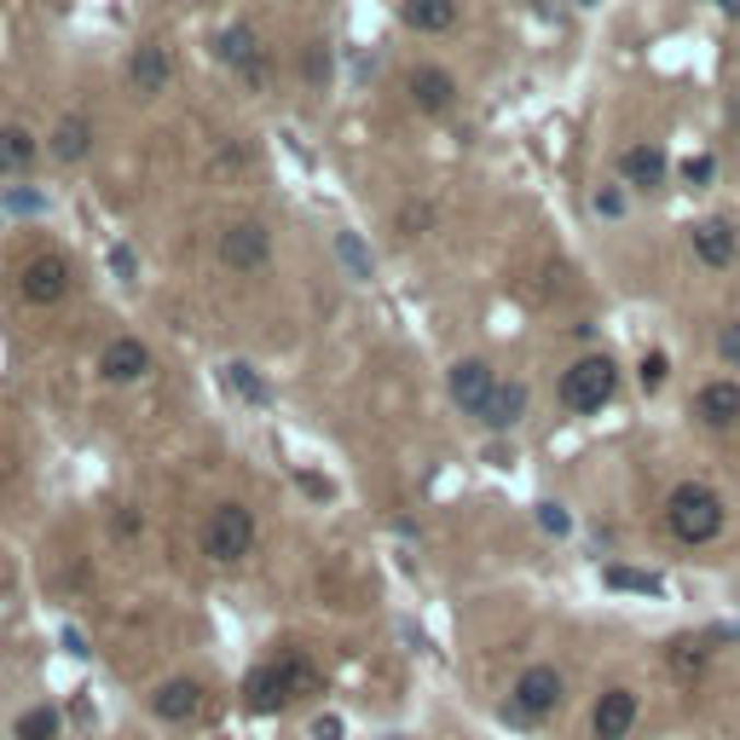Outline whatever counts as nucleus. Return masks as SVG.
<instances>
[{"label":"nucleus","mask_w":740,"mask_h":740,"mask_svg":"<svg viewBox=\"0 0 740 740\" xmlns=\"http://www.w3.org/2000/svg\"><path fill=\"white\" fill-rule=\"evenodd\" d=\"M220 261L232 266V273H261L266 261H273V232H266L261 220H238L220 232Z\"/></svg>","instance_id":"obj_6"},{"label":"nucleus","mask_w":740,"mask_h":740,"mask_svg":"<svg viewBox=\"0 0 740 740\" xmlns=\"http://www.w3.org/2000/svg\"><path fill=\"white\" fill-rule=\"evenodd\" d=\"M405 93H411V105L428 111V116H446L451 105H458V81H451V70H440V65H417L405 76Z\"/></svg>","instance_id":"obj_8"},{"label":"nucleus","mask_w":740,"mask_h":740,"mask_svg":"<svg viewBox=\"0 0 740 740\" xmlns=\"http://www.w3.org/2000/svg\"><path fill=\"white\" fill-rule=\"evenodd\" d=\"M128 76H134V88H139V93H162V88H169V53H162L157 41H146V47H134V58H128Z\"/></svg>","instance_id":"obj_18"},{"label":"nucleus","mask_w":740,"mask_h":740,"mask_svg":"<svg viewBox=\"0 0 740 740\" xmlns=\"http://www.w3.org/2000/svg\"><path fill=\"white\" fill-rule=\"evenodd\" d=\"M151 712L162 717V724H192V717H203V683H192V677L162 683L151 694Z\"/></svg>","instance_id":"obj_15"},{"label":"nucleus","mask_w":740,"mask_h":740,"mask_svg":"<svg viewBox=\"0 0 740 740\" xmlns=\"http://www.w3.org/2000/svg\"><path fill=\"white\" fill-rule=\"evenodd\" d=\"M666 174H671V162H666V151L654 146V139H636V146L620 151V180L636 185V192H660Z\"/></svg>","instance_id":"obj_9"},{"label":"nucleus","mask_w":740,"mask_h":740,"mask_svg":"<svg viewBox=\"0 0 740 740\" xmlns=\"http://www.w3.org/2000/svg\"><path fill=\"white\" fill-rule=\"evenodd\" d=\"M729 111H735V122H740V88H735V99H729Z\"/></svg>","instance_id":"obj_36"},{"label":"nucleus","mask_w":740,"mask_h":740,"mask_svg":"<svg viewBox=\"0 0 740 740\" xmlns=\"http://www.w3.org/2000/svg\"><path fill=\"white\" fill-rule=\"evenodd\" d=\"M608 585L613 590H660V579H654V573H636V567H608Z\"/></svg>","instance_id":"obj_26"},{"label":"nucleus","mask_w":740,"mask_h":740,"mask_svg":"<svg viewBox=\"0 0 740 740\" xmlns=\"http://www.w3.org/2000/svg\"><path fill=\"white\" fill-rule=\"evenodd\" d=\"M636 694L631 689H608L602 701H596V712H590V735L596 740H625L631 729H636Z\"/></svg>","instance_id":"obj_10"},{"label":"nucleus","mask_w":740,"mask_h":740,"mask_svg":"<svg viewBox=\"0 0 740 740\" xmlns=\"http://www.w3.org/2000/svg\"><path fill=\"white\" fill-rule=\"evenodd\" d=\"M307 76H313V81H324V76H331V53H324V47H313V53H307Z\"/></svg>","instance_id":"obj_31"},{"label":"nucleus","mask_w":740,"mask_h":740,"mask_svg":"<svg viewBox=\"0 0 740 740\" xmlns=\"http://www.w3.org/2000/svg\"><path fill=\"white\" fill-rule=\"evenodd\" d=\"M151 370V347L139 336H116L105 354H99V377L105 382H139Z\"/></svg>","instance_id":"obj_13"},{"label":"nucleus","mask_w":740,"mask_h":740,"mask_svg":"<svg viewBox=\"0 0 740 740\" xmlns=\"http://www.w3.org/2000/svg\"><path fill=\"white\" fill-rule=\"evenodd\" d=\"M521 417H527V388H521V382H498V394L486 400L481 423H486V428H498V435H504V428H516Z\"/></svg>","instance_id":"obj_19"},{"label":"nucleus","mask_w":740,"mask_h":740,"mask_svg":"<svg viewBox=\"0 0 740 740\" xmlns=\"http://www.w3.org/2000/svg\"><path fill=\"white\" fill-rule=\"evenodd\" d=\"M220 58L232 65L238 76H250V81H266V47H261V35L250 24H232V30H220Z\"/></svg>","instance_id":"obj_14"},{"label":"nucleus","mask_w":740,"mask_h":740,"mask_svg":"<svg viewBox=\"0 0 740 740\" xmlns=\"http://www.w3.org/2000/svg\"><path fill=\"white\" fill-rule=\"evenodd\" d=\"M47 151H53L58 162H81V157L93 151V122L81 116V111H70V116L47 134Z\"/></svg>","instance_id":"obj_17"},{"label":"nucleus","mask_w":740,"mask_h":740,"mask_svg":"<svg viewBox=\"0 0 740 740\" xmlns=\"http://www.w3.org/2000/svg\"><path fill=\"white\" fill-rule=\"evenodd\" d=\"M683 174H689L694 185H706V180H712V157H694V162H689V169H683Z\"/></svg>","instance_id":"obj_33"},{"label":"nucleus","mask_w":740,"mask_h":740,"mask_svg":"<svg viewBox=\"0 0 740 740\" xmlns=\"http://www.w3.org/2000/svg\"><path fill=\"white\" fill-rule=\"evenodd\" d=\"M405 24L423 30V35H446L451 24H458V0H405Z\"/></svg>","instance_id":"obj_20"},{"label":"nucleus","mask_w":740,"mask_h":740,"mask_svg":"<svg viewBox=\"0 0 740 740\" xmlns=\"http://www.w3.org/2000/svg\"><path fill=\"white\" fill-rule=\"evenodd\" d=\"M596 215H602V220H620V215H625V197L613 192V185H602V192H596Z\"/></svg>","instance_id":"obj_28"},{"label":"nucleus","mask_w":740,"mask_h":740,"mask_svg":"<svg viewBox=\"0 0 740 740\" xmlns=\"http://www.w3.org/2000/svg\"><path fill=\"white\" fill-rule=\"evenodd\" d=\"M706 654H712V648L701 643V636H677V643L666 648V666H671V671H701Z\"/></svg>","instance_id":"obj_23"},{"label":"nucleus","mask_w":740,"mask_h":740,"mask_svg":"<svg viewBox=\"0 0 740 740\" xmlns=\"http://www.w3.org/2000/svg\"><path fill=\"white\" fill-rule=\"evenodd\" d=\"M694 417L706 428H740V382L735 377H717L694 394Z\"/></svg>","instance_id":"obj_12"},{"label":"nucleus","mask_w":740,"mask_h":740,"mask_svg":"<svg viewBox=\"0 0 740 740\" xmlns=\"http://www.w3.org/2000/svg\"><path fill=\"white\" fill-rule=\"evenodd\" d=\"M243 694H250L255 712H284L307 701V694H319V671L307 654H278V660H266L250 671V683H243Z\"/></svg>","instance_id":"obj_1"},{"label":"nucleus","mask_w":740,"mask_h":740,"mask_svg":"<svg viewBox=\"0 0 740 740\" xmlns=\"http://www.w3.org/2000/svg\"><path fill=\"white\" fill-rule=\"evenodd\" d=\"M717 12H724V18H740V0H717Z\"/></svg>","instance_id":"obj_35"},{"label":"nucleus","mask_w":740,"mask_h":740,"mask_svg":"<svg viewBox=\"0 0 740 740\" xmlns=\"http://www.w3.org/2000/svg\"><path fill=\"white\" fill-rule=\"evenodd\" d=\"M498 394V377H492V365L486 359H458L451 365V400H458L463 411H486V400Z\"/></svg>","instance_id":"obj_11"},{"label":"nucleus","mask_w":740,"mask_h":740,"mask_svg":"<svg viewBox=\"0 0 740 740\" xmlns=\"http://www.w3.org/2000/svg\"><path fill=\"white\" fill-rule=\"evenodd\" d=\"M111 266H116V278H134V250H128V243H116V250H111Z\"/></svg>","instance_id":"obj_32"},{"label":"nucleus","mask_w":740,"mask_h":740,"mask_svg":"<svg viewBox=\"0 0 740 740\" xmlns=\"http://www.w3.org/2000/svg\"><path fill=\"white\" fill-rule=\"evenodd\" d=\"M336 255H342V266H347L354 278H370V266H377V261L365 255V243H359L354 232H336Z\"/></svg>","instance_id":"obj_24"},{"label":"nucleus","mask_w":740,"mask_h":740,"mask_svg":"<svg viewBox=\"0 0 740 740\" xmlns=\"http://www.w3.org/2000/svg\"><path fill=\"white\" fill-rule=\"evenodd\" d=\"M613 388H620V365H613L608 354H585L562 377V405L579 411V417H590V411H602L613 400Z\"/></svg>","instance_id":"obj_3"},{"label":"nucleus","mask_w":740,"mask_h":740,"mask_svg":"<svg viewBox=\"0 0 740 740\" xmlns=\"http://www.w3.org/2000/svg\"><path fill=\"white\" fill-rule=\"evenodd\" d=\"M735 250H740V238H735V226L729 220H701L694 226V255H701V266H729L735 261Z\"/></svg>","instance_id":"obj_16"},{"label":"nucleus","mask_w":740,"mask_h":740,"mask_svg":"<svg viewBox=\"0 0 740 740\" xmlns=\"http://www.w3.org/2000/svg\"><path fill=\"white\" fill-rule=\"evenodd\" d=\"M717 359H724L729 370H740V319H735V324H724V331H717Z\"/></svg>","instance_id":"obj_27"},{"label":"nucleus","mask_w":740,"mask_h":740,"mask_svg":"<svg viewBox=\"0 0 740 740\" xmlns=\"http://www.w3.org/2000/svg\"><path fill=\"white\" fill-rule=\"evenodd\" d=\"M250 550H255V516L243 504H220L209 527H203V555L226 567V562H243Z\"/></svg>","instance_id":"obj_4"},{"label":"nucleus","mask_w":740,"mask_h":740,"mask_svg":"<svg viewBox=\"0 0 740 740\" xmlns=\"http://www.w3.org/2000/svg\"><path fill=\"white\" fill-rule=\"evenodd\" d=\"M301 492H313V498H331V481H319V475H301Z\"/></svg>","instance_id":"obj_34"},{"label":"nucleus","mask_w":740,"mask_h":740,"mask_svg":"<svg viewBox=\"0 0 740 740\" xmlns=\"http://www.w3.org/2000/svg\"><path fill=\"white\" fill-rule=\"evenodd\" d=\"M562 701H567V683H562V671H555V666H527L516 677V694H509V706H516V717H527V724L550 717Z\"/></svg>","instance_id":"obj_5"},{"label":"nucleus","mask_w":740,"mask_h":740,"mask_svg":"<svg viewBox=\"0 0 740 740\" xmlns=\"http://www.w3.org/2000/svg\"><path fill=\"white\" fill-rule=\"evenodd\" d=\"M24 301L30 307H53V301H65V290H70V261L65 255H30L24 261Z\"/></svg>","instance_id":"obj_7"},{"label":"nucleus","mask_w":740,"mask_h":740,"mask_svg":"<svg viewBox=\"0 0 740 740\" xmlns=\"http://www.w3.org/2000/svg\"><path fill=\"white\" fill-rule=\"evenodd\" d=\"M18 740H58V712L53 706H30L24 717H18Z\"/></svg>","instance_id":"obj_22"},{"label":"nucleus","mask_w":740,"mask_h":740,"mask_svg":"<svg viewBox=\"0 0 740 740\" xmlns=\"http://www.w3.org/2000/svg\"><path fill=\"white\" fill-rule=\"evenodd\" d=\"M35 157H41V146L30 128H0V174H24Z\"/></svg>","instance_id":"obj_21"},{"label":"nucleus","mask_w":740,"mask_h":740,"mask_svg":"<svg viewBox=\"0 0 740 740\" xmlns=\"http://www.w3.org/2000/svg\"><path fill=\"white\" fill-rule=\"evenodd\" d=\"M226 382H232L243 400H255V405L266 400V382L255 377V365H226Z\"/></svg>","instance_id":"obj_25"},{"label":"nucleus","mask_w":740,"mask_h":740,"mask_svg":"<svg viewBox=\"0 0 740 740\" xmlns=\"http://www.w3.org/2000/svg\"><path fill=\"white\" fill-rule=\"evenodd\" d=\"M660 382H666V359L648 354V359H643V388H660Z\"/></svg>","instance_id":"obj_30"},{"label":"nucleus","mask_w":740,"mask_h":740,"mask_svg":"<svg viewBox=\"0 0 740 740\" xmlns=\"http://www.w3.org/2000/svg\"><path fill=\"white\" fill-rule=\"evenodd\" d=\"M539 521H544V532H555V539H562V532L573 527V521H567V509H562V504H539Z\"/></svg>","instance_id":"obj_29"},{"label":"nucleus","mask_w":740,"mask_h":740,"mask_svg":"<svg viewBox=\"0 0 740 740\" xmlns=\"http://www.w3.org/2000/svg\"><path fill=\"white\" fill-rule=\"evenodd\" d=\"M724 521H729L724 498H717L712 486H701V481H683L666 498V527H671L677 544H712L717 532H724Z\"/></svg>","instance_id":"obj_2"}]
</instances>
